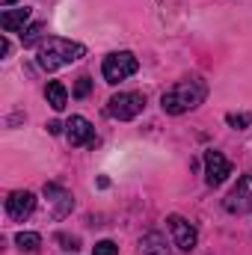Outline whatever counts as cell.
<instances>
[{"instance_id":"ac0fdd59","label":"cell","mask_w":252,"mask_h":255,"mask_svg":"<svg viewBox=\"0 0 252 255\" xmlns=\"http://www.w3.org/2000/svg\"><path fill=\"white\" fill-rule=\"evenodd\" d=\"M92 89V80L89 77H77V86H74V98H86Z\"/></svg>"},{"instance_id":"9c48e42d","label":"cell","mask_w":252,"mask_h":255,"mask_svg":"<svg viewBox=\"0 0 252 255\" xmlns=\"http://www.w3.org/2000/svg\"><path fill=\"white\" fill-rule=\"evenodd\" d=\"M33 208H36V196L30 190H15V193H9V199H6V214L12 220H27L33 214Z\"/></svg>"},{"instance_id":"4fadbf2b","label":"cell","mask_w":252,"mask_h":255,"mask_svg":"<svg viewBox=\"0 0 252 255\" xmlns=\"http://www.w3.org/2000/svg\"><path fill=\"white\" fill-rule=\"evenodd\" d=\"M48 104L60 113V110H65V104H68V92H65V86L60 83V80H54V83H48Z\"/></svg>"},{"instance_id":"5b68a950","label":"cell","mask_w":252,"mask_h":255,"mask_svg":"<svg viewBox=\"0 0 252 255\" xmlns=\"http://www.w3.org/2000/svg\"><path fill=\"white\" fill-rule=\"evenodd\" d=\"M226 211L232 214H250L252 211V175H244L235 190L226 196Z\"/></svg>"},{"instance_id":"52a82bcc","label":"cell","mask_w":252,"mask_h":255,"mask_svg":"<svg viewBox=\"0 0 252 255\" xmlns=\"http://www.w3.org/2000/svg\"><path fill=\"white\" fill-rule=\"evenodd\" d=\"M229 175H232V163L220 151H205V181L211 187H220Z\"/></svg>"},{"instance_id":"5bb4252c","label":"cell","mask_w":252,"mask_h":255,"mask_svg":"<svg viewBox=\"0 0 252 255\" xmlns=\"http://www.w3.org/2000/svg\"><path fill=\"white\" fill-rule=\"evenodd\" d=\"M45 24L42 21H36V24H30V27H24L21 30V42H24V48H33V45H42L45 39Z\"/></svg>"},{"instance_id":"6da1fadb","label":"cell","mask_w":252,"mask_h":255,"mask_svg":"<svg viewBox=\"0 0 252 255\" xmlns=\"http://www.w3.org/2000/svg\"><path fill=\"white\" fill-rule=\"evenodd\" d=\"M205 95H208V83H205L202 77H184V80H178L175 86H169V89L163 92L160 107H163V113H169V116H181V113H187V110H196V107L205 101Z\"/></svg>"},{"instance_id":"8992f818","label":"cell","mask_w":252,"mask_h":255,"mask_svg":"<svg viewBox=\"0 0 252 255\" xmlns=\"http://www.w3.org/2000/svg\"><path fill=\"white\" fill-rule=\"evenodd\" d=\"M166 223H169V232H172V238H175V247H178V250L190 253V250L199 244V232H196V226H193V223H187L184 217L172 214Z\"/></svg>"},{"instance_id":"3957f363","label":"cell","mask_w":252,"mask_h":255,"mask_svg":"<svg viewBox=\"0 0 252 255\" xmlns=\"http://www.w3.org/2000/svg\"><path fill=\"white\" fill-rule=\"evenodd\" d=\"M136 57L130 54V51H119V54H110V57H104V65H101V74H104V80L107 83H122L127 80L130 74H136Z\"/></svg>"},{"instance_id":"e0dca14e","label":"cell","mask_w":252,"mask_h":255,"mask_svg":"<svg viewBox=\"0 0 252 255\" xmlns=\"http://www.w3.org/2000/svg\"><path fill=\"white\" fill-rule=\"evenodd\" d=\"M252 122V116L250 113H229V125L232 128H238V130H241V128H247Z\"/></svg>"},{"instance_id":"44dd1931","label":"cell","mask_w":252,"mask_h":255,"mask_svg":"<svg viewBox=\"0 0 252 255\" xmlns=\"http://www.w3.org/2000/svg\"><path fill=\"white\" fill-rule=\"evenodd\" d=\"M9 54V39H0V57H6Z\"/></svg>"},{"instance_id":"8fae6325","label":"cell","mask_w":252,"mask_h":255,"mask_svg":"<svg viewBox=\"0 0 252 255\" xmlns=\"http://www.w3.org/2000/svg\"><path fill=\"white\" fill-rule=\"evenodd\" d=\"M139 255H169L166 238H163L160 232H148V235L139 241Z\"/></svg>"},{"instance_id":"30bf717a","label":"cell","mask_w":252,"mask_h":255,"mask_svg":"<svg viewBox=\"0 0 252 255\" xmlns=\"http://www.w3.org/2000/svg\"><path fill=\"white\" fill-rule=\"evenodd\" d=\"M30 21V9L24 6V9H6L3 15H0V27L6 30V33H18V30H24V24Z\"/></svg>"},{"instance_id":"d6986e66","label":"cell","mask_w":252,"mask_h":255,"mask_svg":"<svg viewBox=\"0 0 252 255\" xmlns=\"http://www.w3.org/2000/svg\"><path fill=\"white\" fill-rule=\"evenodd\" d=\"M57 241H60V244H65L63 250H80V247H77V238H68V235H57Z\"/></svg>"},{"instance_id":"2e32d148","label":"cell","mask_w":252,"mask_h":255,"mask_svg":"<svg viewBox=\"0 0 252 255\" xmlns=\"http://www.w3.org/2000/svg\"><path fill=\"white\" fill-rule=\"evenodd\" d=\"M92 250H95V255H119V247L113 241H98Z\"/></svg>"},{"instance_id":"7402d4cb","label":"cell","mask_w":252,"mask_h":255,"mask_svg":"<svg viewBox=\"0 0 252 255\" xmlns=\"http://www.w3.org/2000/svg\"><path fill=\"white\" fill-rule=\"evenodd\" d=\"M0 3H3V6H12V3H15V0H0Z\"/></svg>"},{"instance_id":"ba28073f","label":"cell","mask_w":252,"mask_h":255,"mask_svg":"<svg viewBox=\"0 0 252 255\" xmlns=\"http://www.w3.org/2000/svg\"><path fill=\"white\" fill-rule=\"evenodd\" d=\"M65 136L71 145H95V128L89 125V119L83 116H71L65 125Z\"/></svg>"},{"instance_id":"7c38bea8","label":"cell","mask_w":252,"mask_h":255,"mask_svg":"<svg viewBox=\"0 0 252 255\" xmlns=\"http://www.w3.org/2000/svg\"><path fill=\"white\" fill-rule=\"evenodd\" d=\"M45 196H48V199H51V202L57 205V211H54L57 217H63L65 211H68V208L74 205V202H71V196H68V193H65L63 187H57V184H45Z\"/></svg>"},{"instance_id":"ffe728a7","label":"cell","mask_w":252,"mask_h":255,"mask_svg":"<svg viewBox=\"0 0 252 255\" xmlns=\"http://www.w3.org/2000/svg\"><path fill=\"white\" fill-rule=\"evenodd\" d=\"M48 130H51V133H63V125H60V122H48Z\"/></svg>"},{"instance_id":"9a60e30c","label":"cell","mask_w":252,"mask_h":255,"mask_svg":"<svg viewBox=\"0 0 252 255\" xmlns=\"http://www.w3.org/2000/svg\"><path fill=\"white\" fill-rule=\"evenodd\" d=\"M15 244H18L21 253H36L39 244H42V238H39L36 232H18V235H15Z\"/></svg>"},{"instance_id":"277c9868","label":"cell","mask_w":252,"mask_h":255,"mask_svg":"<svg viewBox=\"0 0 252 255\" xmlns=\"http://www.w3.org/2000/svg\"><path fill=\"white\" fill-rule=\"evenodd\" d=\"M142 107H145V95L142 92H119V95L110 98L107 113L113 119H119V122H127V119H136L142 113Z\"/></svg>"},{"instance_id":"7a4b0ae2","label":"cell","mask_w":252,"mask_h":255,"mask_svg":"<svg viewBox=\"0 0 252 255\" xmlns=\"http://www.w3.org/2000/svg\"><path fill=\"white\" fill-rule=\"evenodd\" d=\"M86 54V48L80 42H68V39H57V36H48L39 48H36V60L45 71H57L63 65L77 63L80 57Z\"/></svg>"}]
</instances>
